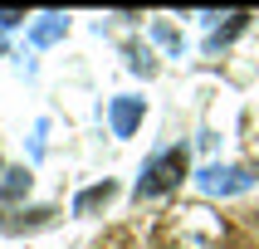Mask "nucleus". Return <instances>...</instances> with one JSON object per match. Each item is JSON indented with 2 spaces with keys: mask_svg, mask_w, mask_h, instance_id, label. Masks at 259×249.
<instances>
[{
  "mask_svg": "<svg viewBox=\"0 0 259 249\" xmlns=\"http://www.w3.org/2000/svg\"><path fill=\"white\" fill-rule=\"evenodd\" d=\"M181 176H186V146H166L161 157L147 161L142 181H137V195H166L171 186H181Z\"/></svg>",
  "mask_w": 259,
  "mask_h": 249,
  "instance_id": "1",
  "label": "nucleus"
},
{
  "mask_svg": "<svg viewBox=\"0 0 259 249\" xmlns=\"http://www.w3.org/2000/svg\"><path fill=\"white\" fill-rule=\"evenodd\" d=\"M254 176L245 166H205L201 171V190L205 195H235V190H249Z\"/></svg>",
  "mask_w": 259,
  "mask_h": 249,
  "instance_id": "2",
  "label": "nucleus"
},
{
  "mask_svg": "<svg viewBox=\"0 0 259 249\" xmlns=\"http://www.w3.org/2000/svg\"><path fill=\"white\" fill-rule=\"evenodd\" d=\"M137 122H142V98H117L113 103V132L117 137H132Z\"/></svg>",
  "mask_w": 259,
  "mask_h": 249,
  "instance_id": "3",
  "label": "nucleus"
},
{
  "mask_svg": "<svg viewBox=\"0 0 259 249\" xmlns=\"http://www.w3.org/2000/svg\"><path fill=\"white\" fill-rule=\"evenodd\" d=\"M108 195H113V181H103V186L83 190V195H78V215H83V210H93V205H103Z\"/></svg>",
  "mask_w": 259,
  "mask_h": 249,
  "instance_id": "4",
  "label": "nucleus"
},
{
  "mask_svg": "<svg viewBox=\"0 0 259 249\" xmlns=\"http://www.w3.org/2000/svg\"><path fill=\"white\" fill-rule=\"evenodd\" d=\"M5 201H15V195H20V190H29V171H5Z\"/></svg>",
  "mask_w": 259,
  "mask_h": 249,
  "instance_id": "5",
  "label": "nucleus"
},
{
  "mask_svg": "<svg viewBox=\"0 0 259 249\" xmlns=\"http://www.w3.org/2000/svg\"><path fill=\"white\" fill-rule=\"evenodd\" d=\"M59 29H64V20H59V15H49V20H44V25L34 29V39H39V44H49V39L59 34Z\"/></svg>",
  "mask_w": 259,
  "mask_h": 249,
  "instance_id": "6",
  "label": "nucleus"
}]
</instances>
